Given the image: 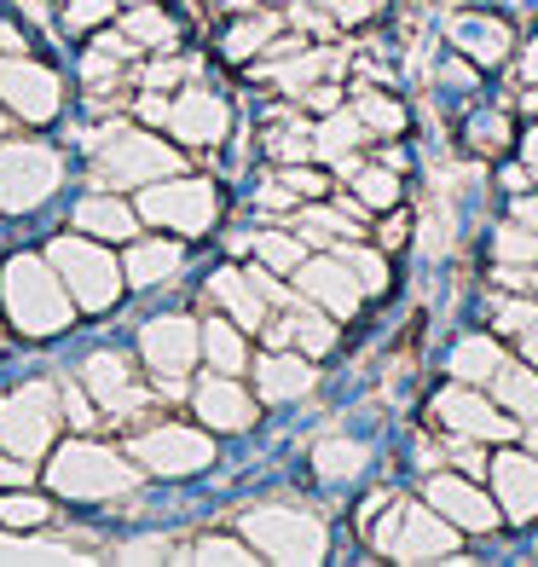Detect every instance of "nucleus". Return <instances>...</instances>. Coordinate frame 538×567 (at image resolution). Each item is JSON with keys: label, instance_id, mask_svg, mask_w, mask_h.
<instances>
[{"label": "nucleus", "instance_id": "nucleus-36", "mask_svg": "<svg viewBox=\"0 0 538 567\" xmlns=\"http://www.w3.org/2000/svg\"><path fill=\"white\" fill-rule=\"evenodd\" d=\"M486 307H493V330H509V337H521V330L538 324V296L532 290L527 296H493Z\"/></svg>", "mask_w": 538, "mask_h": 567}, {"label": "nucleus", "instance_id": "nucleus-1", "mask_svg": "<svg viewBox=\"0 0 538 567\" xmlns=\"http://www.w3.org/2000/svg\"><path fill=\"white\" fill-rule=\"evenodd\" d=\"M365 522H371V515H365ZM457 538H464V527L446 522L428 498L412 504V498L389 493V498H382V515L371 522L376 556H394V561H457Z\"/></svg>", "mask_w": 538, "mask_h": 567}, {"label": "nucleus", "instance_id": "nucleus-35", "mask_svg": "<svg viewBox=\"0 0 538 567\" xmlns=\"http://www.w3.org/2000/svg\"><path fill=\"white\" fill-rule=\"evenodd\" d=\"M46 515H53V504L41 493H0V527L30 533V527H46Z\"/></svg>", "mask_w": 538, "mask_h": 567}, {"label": "nucleus", "instance_id": "nucleus-41", "mask_svg": "<svg viewBox=\"0 0 538 567\" xmlns=\"http://www.w3.org/2000/svg\"><path fill=\"white\" fill-rule=\"evenodd\" d=\"M359 463H365V452L348 446V441H330V446H319V475H330V481L359 475Z\"/></svg>", "mask_w": 538, "mask_h": 567}, {"label": "nucleus", "instance_id": "nucleus-49", "mask_svg": "<svg viewBox=\"0 0 538 567\" xmlns=\"http://www.w3.org/2000/svg\"><path fill=\"white\" fill-rule=\"evenodd\" d=\"M0 47H7V53H23V41L12 35V23H7V18H0Z\"/></svg>", "mask_w": 538, "mask_h": 567}, {"label": "nucleus", "instance_id": "nucleus-27", "mask_svg": "<svg viewBox=\"0 0 538 567\" xmlns=\"http://www.w3.org/2000/svg\"><path fill=\"white\" fill-rule=\"evenodd\" d=\"M122 30L134 35L139 53H174L179 47V18L168 7H157V0H139V7L122 18Z\"/></svg>", "mask_w": 538, "mask_h": 567}, {"label": "nucleus", "instance_id": "nucleus-3", "mask_svg": "<svg viewBox=\"0 0 538 567\" xmlns=\"http://www.w3.org/2000/svg\"><path fill=\"white\" fill-rule=\"evenodd\" d=\"M0 301H7V319L23 337H53L70 324V301L59 296V267H46L41 255H12L0 267Z\"/></svg>", "mask_w": 538, "mask_h": 567}, {"label": "nucleus", "instance_id": "nucleus-11", "mask_svg": "<svg viewBox=\"0 0 538 567\" xmlns=\"http://www.w3.org/2000/svg\"><path fill=\"white\" fill-rule=\"evenodd\" d=\"M53 429H59V405H53V389H18L7 405H0V446L18 452V457H41L53 446Z\"/></svg>", "mask_w": 538, "mask_h": 567}, {"label": "nucleus", "instance_id": "nucleus-44", "mask_svg": "<svg viewBox=\"0 0 538 567\" xmlns=\"http://www.w3.org/2000/svg\"><path fill=\"white\" fill-rule=\"evenodd\" d=\"M509 220H521L527 231H538V197L532 192H516V197H509Z\"/></svg>", "mask_w": 538, "mask_h": 567}, {"label": "nucleus", "instance_id": "nucleus-23", "mask_svg": "<svg viewBox=\"0 0 538 567\" xmlns=\"http://www.w3.org/2000/svg\"><path fill=\"white\" fill-rule=\"evenodd\" d=\"M203 359H209V371L244 377L249 371V330L226 313H209L203 319Z\"/></svg>", "mask_w": 538, "mask_h": 567}, {"label": "nucleus", "instance_id": "nucleus-21", "mask_svg": "<svg viewBox=\"0 0 538 567\" xmlns=\"http://www.w3.org/2000/svg\"><path fill=\"white\" fill-rule=\"evenodd\" d=\"M203 301L220 307L226 319H238L244 330H261V324H267V313H272V301H267L261 290H255L249 267H220V272L209 278V290H203Z\"/></svg>", "mask_w": 538, "mask_h": 567}, {"label": "nucleus", "instance_id": "nucleus-10", "mask_svg": "<svg viewBox=\"0 0 538 567\" xmlns=\"http://www.w3.org/2000/svg\"><path fill=\"white\" fill-rule=\"evenodd\" d=\"M423 498L446 515V522H457L464 533H475V538H493L498 527H504V509H498V498L480 486V475H464V470H434L428 475V486H423Z\"/></svg>", "mask_w": 538, "mask_h": 567}, {"label": "nucleus", "instance_id": "nucleus-40", "mask_svg": "<svg viewBox=\"0 0 538 567\" xmlns=\"http://www.w3.org/2000/svg\"><path fill=\"white\" fill-rule=\"evenodd\" d=\"M192 561H255V545H238L232 533H209L203 545H192Z\"/></svg>", "mask_w": 538, "mask_h": 567}, {"label": "nucleus", "instance_id": "nucleus-17", "mask_svg": "<svg viewBox=\"0 0 538 567\" xmlns=\"http://www.w3.org/2000/svg\"><path fill=\"white\" fill-rule=\"evenodd\" d=\"M255 400L238 377H226V371H209L197 382V394H192V411L203 417V429H220V434H238V429H249L255 423Z\"/></svg>", "mask_w": 538, "mask_h": 567}, {"label": "nucleus", "instance_id": "nucleus-43", "mask_svg": "<svg viewBox=\"0 0 538 567\" xmlns=\"http://www.w3.org/2000/svg\"><path fill=\"white\" fill-rule=\"evenodd\" d=\"M35 470H30V457H7V452H0V486H23V481H30Z\"/></svg>", "mask_w": 538, "mask_h": 567}, {"label": "nucleus", "instance_id": "nucleus-13", "mask_svg": "<svg viewBox=\"0 0 538 567\" xmlns=\"http://www.w3.org/2000/svg\"><path fill=\"white\" fill-rule=\"evenodd\" d=\"M139 348H145V365L157 371L163 382H179V377L197 365V353H203V324L186 319V313L151 319L145 337H139Z\"/></svg>", "mask_w": 538, "mask_h": 567}, {"label": "nucleus", "instance_id": "nucleus-33", "mask_svg": "<svg viewBox=\"0 0 538 567\" xmlns=\"http://www.w3.org/2000/svg\"><path fill=\"white\" fill-rule=\"evenodd\" d=\"M493 267L532 272V267H538V231H527L521 220H504V226L493 231Z\"/></svg>", "mask_w": 538, "mask_h": 567}, {"label": "nucleus", "instance_id": "nucleus-26", "mask_svg": "<svg viewBox=\"0 0 538 567\" xmlns=\"http://www.w3.org/2000/svg\"><path fill=\"white\" fill-rule=\"evenodd\" d=\"M493 400H498L516 423H538V365H527V359H509V365L493 377Z\"/></svg>", "mask_w": 538, "mask_h": 567}, {"label": "nucleus", "instance_id": "nucleus-14", "mask_svg": "<svg viewBox=\"0 0 538 567\" xmlns=\"http://www.w3.org/2000/svg\"><path fill=\"white\" fill-rule=\"evenodd\" d=\"M446 41H452V53L469 59L475 70H498L516 53V30H509V18H498V12H457L446 23Z\"/></svg>", "mask_w": 538, "mask_h": 567}, {"label": "nucleus", "instance_id": "nucleus-16", "mask_svg": "<svg viewBox=\"0 0 538 567\" xmlns=\"http://www.w3.org/2000/svg\"><path fill=\"white\" fill-rule=\"evenodd\" d=\"M493 498L504 509V522H538V457L521 446V452H498L493 457Z\"/></svg>", "mask_w": 538, "mask_h": 567}, {"label": "nucleus", "instance_id": "nucleus-32", "mask_svg": "<svg viewBox=\"0 0 538 567\" xmlns=\"http://www.w3.org/2000/svg\"><path fill=\"white\" fill-rule=\"evenodd\" d=\"M337 255L353 267V278L365 284V296H382L394 284V267H389V249L382 244H359V238H342L337 244Z\"/></svg>", "mask_w": 538, "mask_h": 567}, {"label": "nucleus", "instance_id": "nucleus-4", "mask_svg": "<svg viewBox=\"0 0 538 567\" xmlns=\"http://www.w3.org/2000/svg\"><path fill=\"white\" fill-rule=\"evenodd\" d=\"M139 220L174 231V238H203L215 220H220V192L215 179L203 174H168V179H151L139 192Z\"/></svg>", "mask_w": 538, "mask_h": 567}, {"label": "nucleus", "instance_id": "nucleus-24", "mask_svg": "<svg viewBox=\"0 0 538 567\" xmlns=\"http://www.w3.org/2000/svg\"><path fill=\"white\" fill-rule=\"evenodd\" d=\"M284 12H255V18H238V23H226V35H220V59L226 64H255L267 53V47L278 41V30H284Z\"/></svg>", "mask_w": 538, "mask_h": 567}, {"label": "nucleus", "instance_id": "nucleus-2", "mask_svg": "<svg viewBox=\"0 0 538 567\" xmlns=\"http://www.w3.org/2000/svg\"><path fill=\"white\" fill-rule=\"evenodd\" d=\"M179 168H186V157H179L168 140L134 134L127 122H105V134L93 140V179H99V186H111V192L151 186V179H168Z\"/></svg>", "mask_w": 538, "mask_h": 567}, {"label": "nucleus", "instance_id": "nucleus-30", "mask_svg": "<svg viewBox=\"0 0 538 567\" xmlns=\"http://www.w3.org/2000/svg\"><path fill=\"white\" fill-rule=\"evenodd\" d=\"M353 111H359V122H365V134H371V140H400L405 127H412V111H405V99L382 93V87L353 93Z\"/></svg>", "mask_w": 538, "mask_h": 567}, {"label": "nucleus", "instance_id": "nucleus-8", "mask_svg": "<svg viewBox=\"0 0 538 567\" xmlns=\"http://www.w3.org/2000/svg\"><path fill=\"white\" fill-rule=\"evenodd\" d=\"M244 533L255 538V556H272V561H319L324 556V527L313 522V515H301L296 504L249 509Z\"/></svg>", "mask_w": 538, "mask_h": 567}, {"label": "nucleus", "instance_id": "nucleus-47", "mask_svg": "<svg viewBox=\"0 0 538 567\" xmlns=\"http://www.w3.org/2000/svg\"><path fill=\"white\" fill-rule=\"evenodd\" d=\"M516 348H521V359H527V365H538V324H532V330H521V337H516Z\"/></svg>", "mask_w": 538, "mask_h": 567}, {"label": "nucleus", "instance_id": "nucleus-25", "mask_svg": "<svg viewBox=\"0 0 538 567\" xmlns=\"http://www.w3.org/2000/svg\"><path fill=\"white\" fill-rule=\"evenodd\" d=\"M509 365V353L498 337H464L452 353H446V371L457 382H475V389H493V377Z\"/></svg>", "mask_w": 538, "mask_h": 567}, {"label": "nucleus", "instance_id": "nucleus-18", "mask_svg": "<svg viewBox=\"0 0 538 567\" xmlns=\"http://www.w3.org/2000/svg\"><path fill=\"white\" fill-rule=\"evenodd\" d=\"M87 389L99 400V411H111V417H139V411H151V394L139 389L134 365H127L122 353H93L87 359Z\"/></svg>", "mask_w": 538, "mask_h": 567}, {"label": "nucleus", "instance_id": "nucleus-42", "mask_svg": "<svg viewBox=\"0 0 538 567\" xmlns=\"http://www.w3.org/2000/svg\"><path fill=\"white\" fill-rule=\"evenodd\" d=\"M319 7L342 23V30H365V23L376 18V0H319Z\"/></svg>", "mask_w": 538, "mask_h": 567}, {"label": "nucleus", "instance_id": "nucleus-20", "mask_svg": "<svg viewBox=\"0 0 538 567\" xmlns=\"http://www.w3.org/2000/svg\"><path fill=\"white\" fill-rule=\"evenodd\" d=\"M313 359L307 353H296V348H272V353H261L255 359V400H267V405H278V400H301L307 389H313Z\"/></svg>", "mask_w": 538, "mask_h": 567}, {"label": "nucleus", "instance_id": "nucleus-37", "mask_svg": "<svg viewBox=\"0 0 538 567\" xmlns=\"http://www.w3.org/2000/svg\"><path fill=\"white\" fill-rule=\"evenodd\" d=\"M272 174L296 192V203H319V197H330V174H319L313 163H278Z\"/></svg>", "mask_w": 538, "mask_h": 567}, {"label": "nucleus", "instance_id": "nucleus-52", "mask_svg": "<svg viewBox=\"0 0 538 567\" xmlns=\"http://www.w3.org/2000/svg\"><path fill=\"white\" fill-rule=\"evenodd\" d=\"M532 105H538V99H532Z\"/></svg>", "mask_w": 538, "mask_h": 567}, {"label": "nucleus", "instance_id": "nucleus-31", "mask_svg": "<svg viewBox=\"0 0 538 567\" xmlns=\"http://www.w3.org/2000/svg\"><path fill=\"white\" fill-rule=\"evenodd\" d=\"M353 192L365 197V209H371V215H382V209H394V203L405 197V179H400V163H394V157L359 163V168H353Z\"/></svg>", "mask_w": 538, "mask_h": 567}, {"label": "nucleus", "instance_id": "nucleus-39", "mask_svg": "<svg viewBox=\"0 0 538 567\" xmlns=\"http://www.w3.org/2000/svg\"><path fill=\"white\" fill-rule=\"evenodd\" d=\"M371 231H376V244L389 249V255H400L405 244H412V209H400V203H394V209H382V215H376Z\"/></svg>", "mask_w": 538, "mask_h": 567}, {"label": "nucleus", "instance_id": "nucleus-12", "mask_svg": "<svg viewBox=\"0 0 538 567\" xmlns=\"http://www.w3.org/2000/svg\"><path fill=\"white\" fill-rule=\"evenodd\" d=\"M296 296L324 307L330 319H359V307H365V284H359L353 267L330 249V255H307V261L296 267Z\"/></svg>", "mask_w": 538, "mask_h": 567}, {"label": "nucleus", "instance_id": "nucleus-19", "mask_svg": "<svg viewBox=\"0 0 538 567\" xmlns=\"http://www.w3.org/2000/svg\"><path fill=\"white\" fill-rule=\"evenodd\" d=\"M365 145H371V134H365V122H359V111H353V105L324 111V122L313 127V157H319V163H330L342 179H353V168L365 163Z\"/></svg>", "mask_w": 538, "mask_h": 567}, {"label": "nucleus", "instance_id": "nucleus-38", "mask_svg": "<svg viewBox=\"0 0 538 567\" xmlns=\"http://www.w3.org/2000/svg\"><path fill=\"white\" fill-rule=\"evenodd\" d=\"M111 18H116V0H70V7H64V30L87 35V30H105Z\"/></svg>", "mask_w": 538, "mask_h": 567}, {"label": "nucleus", "instance_id": "nucleus-28", "mask_svg": "<svg viewBox=\"0 0 538 567\" xmlns=\"http://www.w3.org/2000/svg\"><path fill=\"white\" fill-rule=\"evenodd\" d=\"M127 284H163V278H174L179 272V238L168 231V238H139L134 249H127Z\"/></svg>", "mask_w": 538, "mask_h": 567}, {"label": "nucleus", "instance_id": "nucleus-22", "mask_svg": "<svg viewBox=\"0 0 538 567\" xmlns=\"http://www.w3.org/2000/svg\"><path fill=\"white\" fill-rule=\"evenodd\" d=\"M75 231H87V238H122V244H134L139 238V209H127V203L105 186V192H93L87 203H75Z\"/></svg>", "mask_w": 538, "mask_h": 567}, {"label": "nucleus", "instance_id": "nucleus-15", "mask_svg": "<svg viewBox=\"0 0 538 567\" xmlns=\"http://www.w3.org/2000/svg\"><path fill=\"white\" fill-rule=\"evenodd\" d=\"M134 457L145 463V470H157V475H186V470H203V463L215 457V446H209V434H203V429L163 423V429H145L139 434Z\"/></svg>", "mask_w": 538, "mask_h": 567}, {"label": "nucleus", "instance_id": "nucleus-50", "mask_svg": "<svg viewBox=\"0 0 538 567\" xmlns=\"http://www.w3.org/2000/svg\"><path fill=\"white\" fill-rule=\"evenodd\" d=\"M521 446L538 457V423H521Z\"/></svg>", "mask_w": 538, "mask_h": 567}, {"label": "nucleus", "instance_id": "nucleus-51", "mask_svg": "<svg viewBox=\"0 0 538 567\" xmlns=\"http://www.w3.org/2000/svg\"><path fill=\"white\" fill-rule=\"evenodd\" d=\"M532 296H538V267H532Z\"/></svg>", "mask_w": 538, "mask_h": 567}, {"label": "nucleus", "instance_id": "nucleus-34", "mask_svg": "<svg viewBox=\"0 0 538 567\" xmlns=\"http://www.w3.org/2000/svg\"><path fill=\"white\" fill-rule=\"evenodd\" d=\"M307 255L313 249H307L301 231H261V238H255V261L272 267L278 278H296V267L307 261Z\"/></svg>", "mask_w": 538, "mask_h": 567}, {"label": "nucleus", "instance_id": "nucleus-7", "mask_svg": "<svg viewBox=\"0 0 538 567\" xmlns=\"http://www.w3.org/2000/svg\"><path fill=\"white\" fill-rule=\"evenodd\" d=\"M53 481L64 486L70 498H111V493H127V486L139 481V457H122L116 446L75 441V446L53 463Z\"/></svg>", "mask_w": 538, "mask_h": 567}, {"label": "nucleus", "instance_id": "nucleus-6", "mask_svg": "<svg viewBox=\"0 0 538 567\" xmlns=\"http://www.w3.org/2000/svg\"><path fill=\"white\" fill-rule=\"evenodd\" d=\"M434 423H441L446 434H469V441H486V446L521 441V423L509 417L498 400H486V389L457 382V377H452V389L434 394Z\"/></svg>", "mask_w": 538, "mask_h": 567}, {"label": "nucleus", "instance_id": "nucleus-46", "mask_svg": "<svg viewBox=\"0 0 538 567\" xmlns=\"http://www.w3.org/2000/svg\"><path fill=\"white\" fill-rule=\"evenodd\" d=\"M521 163H527L532 179H538V127H527V134H521Z\"/></svg>", "mask_w": 538, "mask_h": 567}, {"label": "nucleus", "instance_id": "nucleus-5", "mask_svg": "<svg viewBox=\"0 0 538 567\" xmlns=\"http://www.w3.org/2000/svg\"><path fill=\"white\" fill-rule=\"evenodd\" d=\"M53 267H59V278H70L82 313H111L116 296H122V284H127V272L111 261L105 249H99V238H87V231L53 244Z\"/></svg>", "mask_w": 538, "mask_h": 567}, {"label": "nucleus", "instance_id": "nucleus-9", "mask_svg": "<svg viewBox=\"0 0 538 567\" xmlns=\"http://www.w3.org/2000/svg\"><path fill=\"white\" fill-rule=\"evenodd\" d=\"M163 134L174 145H186V151H215V145H226V134H232V105H226L215 87L186 82V87L168 99Z\"/></svg>", "mask_w": 538, "mask_h": 567}, {"label": "nucleus", "instance_id": "nucleus-29", "mask_svg": "<svg viewBox=\"0 0 538 567\" xmlns=\"http://www.w3.org/2000/svg\"><path fill=\"white\" fill-rule=\"evenodd\" d=\"M464 145H469V157H504L509 145H521V134H516V122H509V111L486 105V111H469Z\"/></svg>", "mask_w": 538, "mask_h": 567}, {"label": "nucleus", "instance_id": "nucleus-45", "mask_svg": "<svg viewBox=\"0 0 538 567\" xmlns=\"http://www.w3.org/2000/svg\"><path fill=\"white\" fill-rule=\"evenodd\" d=\"M516 70H521V75H516L521 87H538V35L521 47V64H516Z\"/></svg>", "mask_w": 538, "mask_h": 567}, {"label": "nucleus", "instance_id": "nucleus-48", "mask_svg": "<svg viewBox=\"0 0 538 567\" xmlns=\"http://www.w3.org/2000/svg\"><path fill=\"white\" fill-rule=\"evenodd\" d=\"M18 127H23V122H18V111L7 105V99H0V140H12V134H18Z\"/></svg>", "mask_w": 538, "mask_h": 567}]
</instances>
